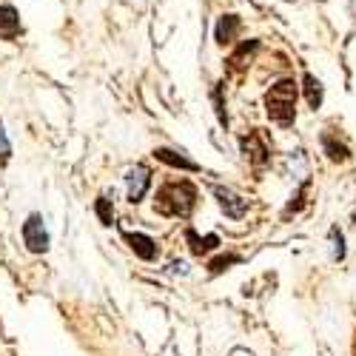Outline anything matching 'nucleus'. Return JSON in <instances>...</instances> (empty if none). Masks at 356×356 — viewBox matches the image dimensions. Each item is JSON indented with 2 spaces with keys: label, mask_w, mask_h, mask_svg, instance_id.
Here are the masks:
<instances>
[{
  "label": "nucleus",
  "mask_w": 356,
  "mask_h": 356,
  "mask_svg": "<svg viewBox=\"0 0 356 356\" xmlns=\"http://www.w3.org/2000/svg\"><path fill=\"white\" fill-rule=\"evenodd\" d=\"M197 186L188 183V180H168L157 188L154 194V211L160 217H180V220H188L197 209Z\"/></svg>",
  "instance_id": "obj_1"
},
{
  "label": "nucleus",
  "mask_w": 356,
  "mask_h": 356,
  "mask_svg": "<svg viewBox=\"0 0 356 356\" xmlns=\"http://www.w3.org/2000/svg\"><path fill=\"white\" fill-rule=\"evenodd\" d=\"M265 111H268V117L277 126L288 129L296 117V83L293 80L274 83L268 95H265Z\"/></svg>",
  "instance_id": "obj_2"
},
{
  "label": "nucleus",
  "mask_w": 356,
  "mask_h": 356,
  "mask_svg": "<svg viewBox=\"0 0 356 356\" xmlns=\"http://www.w3.org/2000/svg\"><path fill=\"white\" fill-rule=\"evenodd\" d=\"M20 234H23V245H26L29 254H46V251H49V243H51V240H49V231H46V225H43V217H40L38 211L26 217Z\"/></svg>",
  "instance_id": "obj_3"
},
{
  "label": "nucleus",
  "mask_w": 356,
  "mask_h": 356,
  "mask_svg": "<svg viewBox=\"0 0 356 356\" xmlns=\"http://www.w3.org/2000/svg\"><path fill=\"white\" fill-rule=\"evenodd\" d=\"M126 188H129V202L131 205L143 202V197L148 194V188H152V171H148V165L137 163L126 171Z\"/></svg>",
  "instance_id": "obj_4"
},
{
  "label": "nucleus",
  "mask_w": 356,
  "mask_h": 356,
  "mask_svg": "<svg viewBox=\"0 0 356 356\" xmlns=\"http://www.w3.org/2000/svg\"><path fill=\"white\" fill-rule=\"evenodd\" d=\"M214 197H217V205L222 209V214L228 220H243L248 214V200H243L240 194H234L231 188L214 186Z\"/></svg>",
  "instance_id": "obj_5"
},
{
  "label": "nucleus",
  "mask_w": 356,
  "mask_h": 356,
  "mask_svg": "<svg viewBox=\"0 0 356 356\" xmlns=\"http://www.w3.org/2000/svg\"><path fill=\"white\" fill-rule=\"evenodd\" d=\"M240 145H243V154H245V160L251 163V165H257V168H262L265 163L271 160V152H268V145H265V140H262V134L254 129V131H248L243 140H240Z\"/></svg>",
  "instance_id": "obj_6"
},
{
  "label": "nucleus",
  "mask_w": 356,
  "mask_h": 356,
  "mask_svg": "<svg viewBox=\"0 0 356 356\" xmlns=\"http://www.w3.org/2000/svg\"><path fill=\"white\" fill-rule=\"evenodd\" d=\"M123 240H126V245L134 251V257H140L143 262H154L157 254H160L157 243H154L148 234H140V231H123Z\"/></svg>",
  "instance_id": "obj_7"
},
{
  "label": "nucleus",
  "mask_w": 356,
  "mask_h": 356,
  "mask_svg": "<svg viewBox=\"0 0 356 356\" xmlns=\"http://www.w3.org/2000/svg\"><path fill=\"white\" fill-rule=\"evenodd\" d=\"M240 29H243L240 17H236V15H222L217 29H214V38H217L220 46H231L236 38H240Z\"/></svg>",
  "instance_id": "obj_8"
},
{
  "label": "nucleus",
  "mask_w": 356,
  "mask_h": 356,
  "mask_svg": "<svg viewBox=\"0 0 356 356\" xmlns=\"http://www.w3.org/2000/svg\"><path fill=\"white\" fill-rule=\"evenodd\" d=\"M186 243H188V248H191L194 257H205V254H211V251L220 245V236H217V234L200 236L194 228H186Z\"/></svg>",
  "instance_id": "obj_9"
},
{
  "label": "nucleus",
  "mask_w": 356,
  "mask_h": 356,
  "mask_svg": "<svg viewBox=\"0 0 356 356\" xmlns=\"http://www.w3.org/2000/svg\"><path fill=\"white\" fill-rule=\"evenodd\" d=\"M20 35V17L12 6H0V40H15Z\"/></svg>",
  "instance_id": "obj_10"
},
{
  "label": "nucleus",
  "mask_w": 356,
  "mask_h": 356,
  "mask_svg": "<svg viewBox=\"0 0 356 356\" xmlns=\"http://www.w3.org/2000/svg\"><path fill=\"white\" fill-rule=\"evenodd\" d=\"M257 49H259V40H248V43H243L240 49H236V51L228 57V72H243V69L251 63V57L257 54Z\"/></svg>",
  "instance_id": "obj_11"
},
{
  "label": "nucleus",
  "mask_w": 356,
  "mask_h": 356,
  "mask_svg": "<svg viewBox=\"0 0 356 356\" xmlns=\"http://www.w3.org/2000/svg\"><path fill=\"white\" fill-rule=\"evenodd\" d=\"M154 157L171 168H183V171H200V165L188 157H183L180 152H171V148H154Z\"/></svg>",
  "instance_id": "obj_12"
},
{
  "label": "nucleus",
  "mask_w": 356,
  "mask_h": 356,
  "mask_svg": "<svg viewBox=\"0 0 356 356\" xmlns=\"http://www.w3.org/2000/svg\"><path fill=\"white\" fill-rule=\"evenodd\" d=\"M95 214L103 225H114V202L108 200V194H100L95 200Z\"/></svg>",
  "instance_id": "obj_13"
},
{
  "label": "nucleus",
  "mask_w": 356,
  "mask_h": 356,
  "mask_svg": "<svg viewBox=\"0 0 356 356\" xmlns=\"http://www.w3.org/2000/svg\"><path fill=\"white\" fill-rule=\"evenodd\" d=\"M305 100H308L311 108L322 106V83L314 74H305Z\"/></svg>",
  "instance_id": "obj_14"
},
{
  "label": "nucleus",
  "mask_w": 356,
  "mask_h": 356,
  "mask_svg": "<svg viewBox=\"0 0 356 356\" xmlns=\"http://www.w3.org/2000/svg\"><path fill=\"white\" fill-rule=\"evenodd\" d=\"M322 145H325V152H328V157H331L334 163L348 160V148H345V145H339L331 134H322Z\"/></svg>",
  "instance_id": "obj_15"
},
{
  "label": "nucleus",
  "mask_w": 356,
  "mask_h": 356,
  "mask_svg": "<svg viewBox=\"0 0 356 356\" xmlns=\"http://www.w3.org/2000/svg\"><path fill=\"white\" fill-rule=\"evenodd\" d=\"M236 262H240V254H222V257L209 262V271L211 274H222V271H228V265H236Z\"/></svg>",
  "instance_id": "obj_16"
},
{
  "label": "nucleus",
  "mask_w": 356,
  "mask_h": 356,
  "mask_svg": "<svg viewBox=\"0 0 356 356\" xmlns=\"http://www.w3.org/2000/svg\"><path fill=\"white\" fill-rule=\"evenodd\" d=\"M9 157H12V143H9L6 131H3V123H0V165H6Z\"/></svg>",
  "instance_id": "obj_17"
},
{
  "label": "nucleus",
  "mask_w": 356,
  "mask_h": 356,
  "mask_svg": "<svg viewBox=\"0 0 356 356\" xmlns=\"http://www.w3.org/2000/svg\"><path fill=\"white\" fill-rule=\"evenodd\" d=\"M331 240H334V259H342L345 257V248H342V234L337 228L331 231Z\"/></svg>",
  "instance_id": "obj_18"
},
{
  "label": "nucleus",
  "mask_w": 356,
  "mask_h": 356,
  "mask_svg": "<svg viewBox=\"0 0 356 356\" xmlns=\"http://www.w3.org/2000/svg\"><path fill=\"white\" fill-rule=\"evenodd\" d=\"M214 106H217V117H220V123L228 126V117H225V108H222V100H220V86L214 88Z\"/></svg>",
  "instance_id": "obj_19"
},
{
  "label": "nucleus",
  "mask_w": 356,
  "mask_h": 356,
  "mask_svg": "<svg viewBox=\"0 0 356 356\" xmlns=\"http://www.w3.org/2000/svg\"><path fill=\"white\" fill-rule=\"evenodd\" d=\"M305 191H308V183L302 186V191H300V197H296V200H302V194H305ZM300 205H302V202H296V205H288V209H285V217H288L291 211H300Z\"/></svg>",
  "instance_id": "obj_20"
}]
</instances>
